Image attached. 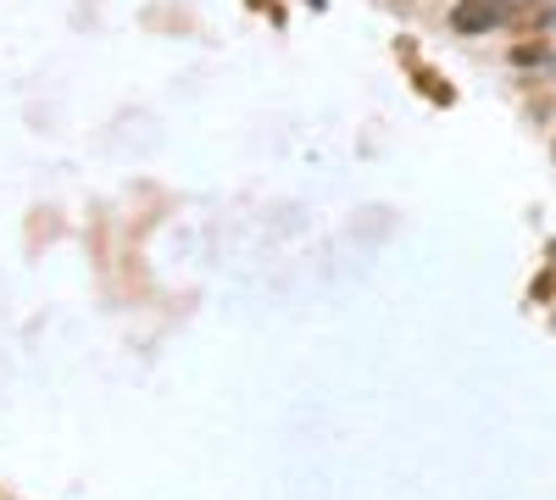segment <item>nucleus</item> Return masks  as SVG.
I'll return each mask as SVG.
<instances>
[{
	"mask_svg": "<svg viewBox=\"0 0 556 500\" xmlns=\"http://www.w3.org/2000/svg\"><path fill=\"white\" fill-rule=\"evenodd\" d=\"M506 17V0H462V7L451 12V23L462 28V34H479V28H490V23H501Z\"/></svg>",
	"mask_w": 556,
	"mask_h": 500,
	"instance_id": "1",
	"label": "nucleus"
}]
</instances>
